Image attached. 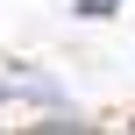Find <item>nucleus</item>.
I'll list each match as a JSON object with an SVG mask.
<instances>
[{"label": "nucleus", "mask_w": 135, "mask_h": 135, "mask_svg": "<svg viewBox=\"0 0 135 135\" xmlns=\"http://www.w3.org/2000/svg\"><path fill=\"white\" fill-rule=\"evenodd\" d=\"M43 135H85V128H43Z\"/></svg>", "instance_id": "1"}]
</instances>
